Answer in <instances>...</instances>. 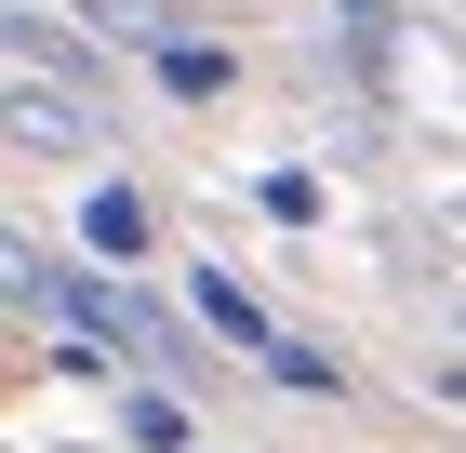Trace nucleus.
I'll use <instances>...</instances> for the list:
<instances>
[{
  "label": "nucleus",
  "mask_w": 466,
  "mask_h": 453,
  "mask_svg": "<svg viewBox=\"0 0 466 453\" xmlns=\"http://www.w3.org/2000/svg\"><path fill=\"white\" fill-rule=\"evenodd\" d=\"M0 147H27V160H94V107L67 94V80H0Z\"/></svg>",
  "instance_id": "f257e3e1"
},
{
  "label": "nucleus",
  "mask_w": 466,
  "mask_h": 453,
  "mask_svg": "<svg viewBox=\"0 0 466 453\" xmlns=\"http://www.w3.org/2000/svg\"><path fill=\"white\" fill-rule=\"evenodd\" d=\"M187 334H200V347H227V360H253L267 347V334H280V307H267V293H253L240 267H214V253H200V267H187Z\"/></svg>",
  "instance_id": "f03ea898"
},
{
  "label": "nucleus",
  "mask_w": 466,
  "mask_h": 453,
  "mask_svg": "<svg viewBox=\"0 0 466 453\" xmlns=\"http://www.w3.org/2000/svg\"><path fill=\"white\" fill-rule=\"evenodd\" d=\"M147 253H160V201L120 187V174H94V187H80V267H120V280H134Z\"/></svg>",
  "instance_id": "7ed1b4c3"
},
{
  "label": "nucleus",
  "mask_w": 466,
  "mask_h": 453,
  "mask_svg": "<svg viewBox=\"0 0 466 453\" xmlns=\"http://www.w3.org/2000/svg\"><path fill=\"white\" fill-rule=\"evenodd\" d=\"M253 386H280V400H347V347H333V334H293V320H280V334H267V347H253Z\"/></svg>",
  "instance_id": "20e7f679"
},
{
  "label": "nucleus",
  "mask_w": 466,
  "mask_h": 453,
  "mask_svg": "<svg viewBox=\"0 0 466 453\" xmlns=\"http://www.w3.org/2000/svg\"><path fill=\"white\" fill-rule=\"evenodd\" d=\"M0 40H14L40 80H67V94H80V80H107V40H80L67 14H27V0H0Z\"/></svg>",
  "instance_id": "39448f33"
},
{
  "label": "nucleus",
  "mask_w": 466,
  "mask_h": 453,
  "mask_svg": "<svg viewBox=\"0 0 466 453\" xmlns=\"http://www.w3.org/2000/svg\"><path fill=\"white\" fill-rule=\"evenodd\" d=\"M147 80H160L174 107H227V94H240V54L200 40V27H174V40H147Z\"/></svg>",
  "instance_id": "423d86ee"
},
{
  "label": "nucleus",
  "mask_w": 466,
  "mask_h": 453,
  "mask_svg": "<svg viewBox=\"0 0 466 453\" xmlns=\"http://www.w3.org/2000/svg\"><path fill=\"white\" fill-rule=\"evenodd\" d=\"M107 427H120V453H200V414H187L174 386H147V374L107 386Z\"/></svg>",
  "instance_id": "0eeeda50"
},
{
  "label": "nucleus",
  "mask_w": 466,
  "mask_h": 453,
  "mask_svg": "<svg viewBox=\"0 0 466 453\" xmlns=\"http://www.w3.org/2000/svg\"><path fill=\"white\" fill-rule=\"evenodd\" d=\"M0 307H14V320H54V253H40L27 227H0Z\"/></svg>",
  "instance_id": "6e6552de"
},
{
  "label": "nucleus",
  "mask_w": 466,
  "mask_h": 453,
  "mask_svg": "<svg viewBox=\"0 0 466 453\" xmlns=\"http://www.w3.org/2000/svg\"><path fill=\"white\" fill-rule=\"evenodd\" d=\"M253 213H267V227H320V174H307V160H267V174H253Z\"/></svg>",
  "instance_id": "1a4fd4ad"
},
{
  "label": "nucleus",
  "mask_w": 466,
  "mask_h": 453,
  "mask_svg": "<svg viewBox=\"0 0 466 453\" xmlns=\"http://www.w3.org/2000/svg\"><path fill=\"white\" fill-rule=\"evenodd\" d=\"M200 453H227V440H200Z\"/></svg>",
  "instance_id": "9d476101"
}]
</instances>
